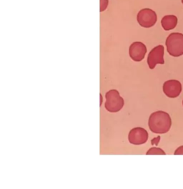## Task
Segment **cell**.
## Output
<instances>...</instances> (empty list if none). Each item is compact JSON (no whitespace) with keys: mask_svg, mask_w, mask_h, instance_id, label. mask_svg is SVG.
I'll list each match as a JSON object with an SVG mask.
<instances>
[{"mask_svg":"<svg viewBox=\"0 0 183 189\" xmlns=\"http://www.w3.org/2000/svg\"><path fill=\"white\" fill-rule=\"evenodd\" d=\"M148 125L152 133L164 134L167 133L170 129L172 120L167 113L164 111H157L150 115Z\"/></svg>","mask_w":183,"mask_h":189,"instance_id":"6da1fadb","label":"cell"},{"mask_svg":"<svg viewBox=\"0 0 183 189\" xmlns=\"http://www.w3.org/2000/svg\"><path fill=\"white\" fill-rule=\"evenodd\" d=\"M167 50L172 57H179L183 55V34L179 32L171 33L165 42Z\"/></svg>","mask_w":183,"mask_h":189,"instance_id":"7a4b0ae2","label":"cell"},{"mask_svg":"<svg viewBox=\"0 0 183 189\" xmlns=\"http://www.w3.org/2000/svg\"><path fill=\"white\" fill-rule=\"evenodd\" d=\"M106 110L110 113H117L124 106V100L117 90H111L106 93Z\"/></svg>","mask_w":183,"mask_h":189,"instance_id":"3957f363","label":"cell"},{"mask_svg":"<svg viewBox=\"0 0 183 189\" xmlns=\"http://www.w3.org/2000/svg\"><path fill=\"white\" fill-rule=\"evenodd\" d=\"M157 16L155 11L149 8L139 10L137 15V21L141 27L144 28L152 27L156 24Z\"/></svg>","mask_w":183,"mask_h":189,"instance_id":"277c9868","label":"cell"},{"mask_svg":"<svg viewBox=\"0 0 183 189\" xmlns=\"http://www.w3.org/2000/svg\"><path fill=\"white\" fill-rule=\"evenodd\" d=\"M164 51L162 45H157L149 52L147 57V64L150 69H154L157 64H164Z\"/></svg>","mask_w":183,"mask_h":189,"instance_id":"5b68a950","label":"cell"},{"mask_svg":"<svg viewBox=\"0 0 183 189\" xmlns=\"http://www.w3.org/2000/svg\"><path fill=\"white\" fill-rule=\"evenodd\" d=\"M128 139L129 143L133 145H139L145 143L148 139V133L144 128L137 127L129 131Z\"/></svg>","mask_w":183,"mask_h":189,"instance_id":"8992f818","label":"cell"},{"mask_svg":"<svg viewBox=\"0 0 183 189\" xmlns=\"http://www.w3.org/2000/svg\"><path fill=\"white\" fill-rule=\"evenodd\" d=\"M163 92L169 98H177L182 92V85L178 80H167L163 85Z\"/></svg>","mask_w":183,"mask_h":189,"instance_id":"52a82bcc","label":"cell"},{"mask_svg":"<svg viewBox=\"0 0 183 189\" xmlns=\"http://www.w3.org/2000/svg\"><path fill=\"white\" fill-rule=\"evenodd\" d=\"M147 52L145 45L141 42H134L129 46V53L132 60L135 62H140L144 59Z\"/></svg>","mask_w":183,"mask_h":189,"instance_id":"ba28073f","label":"cell"},{"mask_svg":"<svg viewBox=\"0 0 183 189\" xmlns=\"http://www.w3.org/2000/svg\"><path fill=\"white\" fill-rule=\"evenodd\" d=\"M177 17L175 15L169 14L163 17L161 20V25L165 31L172 30L176 27L177 24Z\"/></svg>","mask_w":183,"mask_h":189,"instance_id":"9c48e42d","label":"cell"},{"mask_svg":"<svg viewBox=\"0 0 183 189\" xmlns=\"http://www.w3.org/2000/svg\"><path fill=\"white\" fill-rule=\"evenodd\" d=\"M147 155H165V153L161 148L154 147V148H150L148 150L147 152Z\"/></svg>","mask_w":183,"mask_h":189,"instance_id":"30bf717a","label":"cell"},{"mask_svg":"<svg viewBox=\"0 0 183 189\" xmlns=\"http://www.w3.org/2000/svg\"><path fill=\"white\" fill-rule=\"evenodd\" d=\"M108 4H109V0H100V8L99 11H104L107 8Z\"/></svg>","mask_w":183,"mask_h":189,"instance_id":"8fae6325","label":"cell"},{"mask_svg":"<svg viewBox=\"0 0 183 189\" xmlns=\"http://www.w3.org/2000/svg\"><path fill=\"white\" fill-rule=\"evenodd\" d=\"M174 155H183V145L182 146L179 147L177 150L174 151Z\"/></svg>","mask_w":183,"mask_h":189,"instance_id":"7c38bea8","label":"cell"},{"mask_svg":"<svg viewBox=\"0 0 183 189\" xmlns=\"http://www.w3.org/2000/svg\"><path fill=\"white\" fill-rule=\"evenodd\" d=\"M159 140H160V137L158 136L157 138H154V139L152 140V142H151V143H152V145H157L158 143H159Z\"/></svg>","mask_w":183,"mask_h":189,"instance_id":"4fadbf2b","label":"cell"},{"mask_svg":"<svg viewBox=\"0 0 183 189\" xmlns=\"http://www.w3.org/2000/svg\"><path fill=\"white\" fill-rule=\"evenodd\" d=\"M181 1H182V4H183V0H181Z\"/></svg>","mask_w":183,"mask_h":189,"instance_id":"5bb4252c","label":"cell"},{"mask_svg":"<svg viewBox=\"0 0 183 189\" xmlns=\"http://www.w3.org/2000/svg\"><path fill=\"white\" fill-rule=\"evenodd\" d=\"M182 104H183V101H182Z\"/></svg>","mask_w":183,"mask_h":189,"instance_id":"9a60e30c","label":"cell"}]
</instances>
